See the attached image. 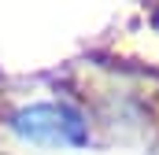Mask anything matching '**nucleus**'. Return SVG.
Segmentation results:
<instances>
[{
  "label": "nucleus",
  "mask_w": 159,
  "mask_h": 155,
  "mask_svg": "<svg viewBox=\"0 0 159 155\" xmlns=\"http://www.w3.org/2000/svg\"><path fill=\"white\" fill-rule=\"evenodd\" d=\"M11 133L34 148H85L89 144V122L74 104L63 100H37L11 115Z\"/></svg>",
  "instance_id": "1"
}]
</instances>
